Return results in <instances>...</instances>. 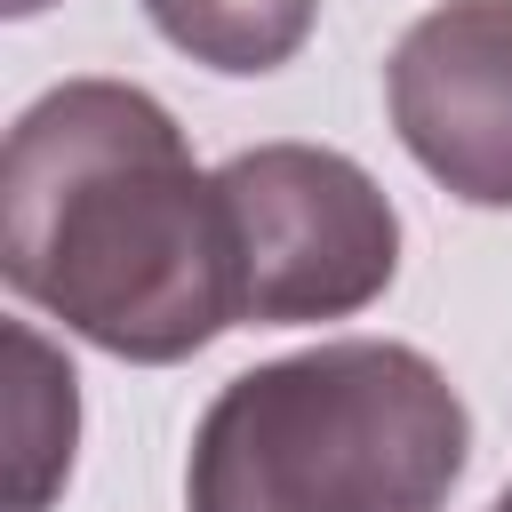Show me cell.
I'll return each instance as SVG.
<instances>
[{"label":"cell","mask_w":512,"mask_h":512,"mask_svg":"<svg viewBox=\"0 0 512 512\" xmlns=\"http://www.w3.org/2000/svg\"><path fill=\"white\" fill-rule=\"evenodd\" d=\"M0 272L112 360L168 368L240 328L216 176L128 80H64L16 112L0 152Z\"/></svg>","instance_id":"6da1fadb"},{"label":"cell","mask_w":512,"mask_h":512,"mask_svg":"<svg viewBox=\"0 0 512 512\" xmlns=\"http://www.w3.org/2000/svg\"><path fill=\"white\" fill-rule=\"evenodd\" d=\"M472 416L440 360L392 336H336L232 376L184 456L192 512H440Z\"/></svg>","instance_id":"7a4b0ae2"},{"label":"cell","mask_w":512,"mask_h":512,"mask_svg":"<svg viewBox=\"0 0 512 512\" xmlns=\"http://www.w3.org/2000/svg\"><path fill=\"white\" fill-rule=\"evenodd\" d=\"M232 224L240 320L304 328L376 304L400 272V216L384 184L328 144H256L216 168Z\"/></svg>","instance_id":"3957f363"},{"label":"cell","mask_w":512,"mask_h":512,"mask_svg":"<svg viewBox=\"0 0 512 512\" xmlns=\"http://www.w3.org/2000/svg\"><path fill=\"white\" fill-rule=\"evenodd\" d=\"M408 160L472 208H512V0H448L416 16L384 64Z\"/></svg>","instance_id":"277c9868"},{"label":"cell","mask_w":512,"mask_h":512,"mask_svg":"<svg viewBox=\"0 0 512 512\" xmlns=\"http://www.w3.org/2000/svg\"><path fill=\"white\" fill-rule=\"evenodd\" d=\"M8 360H16V392H8V496L16 512H48V496L72 472V432H80V392L64 352L40 328H8Z\"/></svg>","instance_id":"5b68a950"},{"label":"cell","mask_w":512,"mask_h":512,"mask_svg":"<svg viewBox=\"0 0 512 512\" xmlns=\"http://www.w3.org/2000/svg\"><path fill=\"white\" fill-rule=\"evenodd\" d=\"M320 0H144L152 32L208 72H280L312 40Z\"/></svg>","instance_id":"8992f818"},{"label":"cell","mask_w":512,"mask_h":512,"mask_svg":"<svg viewBox=\"0 0 512 512\" xmlns=\"http://www.w3.org/2000/svg\"><path fill=\"white\" fill-rule=\"evenodd\" d=\"M0 8H8V16H40L48 0H0Z\"/></svg>","instance_id":"52a82bcc"},{"label":"cell","mask_w":512,"mask_h":512,"mask_svg":"<svg viewBox=\"0 0 512 512\" xmlns=\"http://www.w3.org/2000/svg\"><path fill=\"white\" fill-rule=\"evenodd\" d=\"M488 512H512V488H504V496H496V504H488Z\"/></svg>","instance_id":"ba28073f"}]
</instances>
